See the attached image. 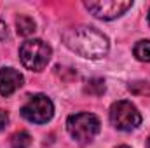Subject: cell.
<instances>
[{"label":"cell","mask_w":150,"mask_h":148,"mask_svg":"<svg viewBox=\"0 0 150 148\" xmlns=\"http://www.w3.org/2000/svg\"><path fill=\"white\" fill-rule=\"evenodd\" d=\"M63 42L68 49H72L79 56L89 58V59L103 58L108 51V38L101 32L87 26L70 28L63 35Z\"/></svg>","instance_id":"cell-1"},{"label":"cell","mask_w":150,"mask_h":148,"mask_svg":"<svg viewBox=\"0 0 150 148\" xmlns=\"http://www.w3.org/2000/svg\"><path fill=\"white\" fill-rule=\"evenodd\" d=\"M19 58L23 61V65L28 68V70H33V72H40L45 68V65L49 63L51 59V47L40 40H28L21 45L19 49Z\"/></svg>","instance_id":"cell-2"},{"label":"cell","mask_w":150,"mask_h":148,"mask_svg":"<svg viewBox=\"0 0 150 148\" xmlns=\"http://www.w3.org/2000/svg\"><path fill=\"white\" fill-rule=\"evenodd\" d=\"M67 129L74 140L87 143L100 132V120L93 113H75L68 117Z\"/></svg>","instance_id":"cell-3"},{"label":"cell","mask_w":150,"mask_h":148,"mask_svg":"<svg viewBox=\"0 0 150 148\" xmlns=\"http://www.w3.org/2000/svg\"><path fill=\"white\" fill-rule=\"evenodd\" d=\"M110 120L119 131H133L142 124V115L131 101H117L110 108Z\"/></svg>","instance_id":"cell-4"},{"label":"cell","mask_w":150,"mask_h":148,"mask_svg":"<svg viewBox=\"0 0 150 148\" xmlns=\"http://www.w3.org/2000/svg\"><path fill=\"white\" fill-rule=\"evenodd\" d=\"M52 113H54L52 101L44 94H37L30 98L28 103L21 108V115L26 120L35 122V124H45L47 120H51Z\"/></svg>","instance_id":"cell-5"},{"label":"cell","mask_w":150,"mask_h":148,"mask_svg":"<svg viewBox=\"0 0 150 148\" xmlns=\"http://www.w3.org/2000/svg\"><path fill=\"white\" fill-rule=\"evenodd\" d=\"M89 12H93L100 19H113L122 16L127 9H131L133 2L129 0H98V2H86L84 4Z\"/></svg>","instance_id":"cell-6"},{"label":"cell","mask_w":150,"mask_h":148,"mask_svg":"<svg viewBox=\"0 0 150 148\" xmlns=\"http://www.w3.org/2000/svg\"><path fill=\"white\" fill-rule=\"evenodd\" d=\"M23 85V75L14 68L0 70V96H11Z\"/></svg>","instance_id":"cell-7"},{"label":"cell","mask_w":150,"mask_h":148,"mask_svg":"<svg viewBox=\"0 0 150 148\" xmlns=\"http://www.w3.org/2000/svg\"><path fill=\"white\" fill-rule=\"evenodd\" d=\"M16 26H18V33L23 37H28L35 32V21L28 16H19L16 21Z\"/></svg>","instance_id":"cell-8"},{"label":"cell","mask_w":150,"mask_h":148,"mask_svg":"<svg viewBox=\"0 0 150 148\" xmlns=\"http://www.w3.org/2000/svg\"><path fill=\"white\" fill-rule=\"evenodd\" d=\"M32 145V138L28 132L25 131H19V132H14L11 136V147L12 148H28Z\"/></svg>","instance_id":"cell-9"},{"label":"cell","mask_w":150,"mask_h":148,"mask_svg":"<svg viewBox=\"0 0 150 148\" xmlns=\"http://www.w3.org/2000/svg\"><path fill=\"white\" fill-rule=\"evenodd\" d=\"M134 56L140 61L150 63V40H140L134 45Z\"/></svg>","instance_id":"cell-10"},{"label":"cell","mask_w":150,"mask_h":148,"mask_svg":"<svg viewBox=\"0 0 150 148\" xmlns=\"http://www.w3.org/2000/svg\"><path fill=\"white\" fill-rule=\"evenodd\" d=\"M84 91L87 94H91V96H101L105 92V82L101 78H91L87 82V85H86Z\"/></svg>","instance_id":"cell-11"},{"label":"cell","mask_w":150,"mask_h":148,"mask_svg":"<svg viewBox=\"0 0 150 148\" xmlns=\"http://www.w3.org/2000/svg\"><path fill=\"white\" fill-rule=\"evenodd\" d=\"M129 91L138 94V96H143V94H149L150 92V85L147 82H134V84L129 85Z\"/></svg>","instance_id":"cell-12"},{"label":"cell","mask_w":150,"mask_h":148,"mask_svg":"<svg viewBox=\"0 0 150 148\" xmlns=\"http://www.w3.org/2000/svg\"><path fill=\"white\" fill-rule=\"evenodd\" d=\"M9 124V115L5 110H0V131L5 129V125Z\"/></svg>","instance_id":"cell-13"},{"label":"cell","mask_w":150,"mask_h":148,"mask_svg":"<svg viewBox=\"0 0 150 148\" xmlns=\"http://www.w3.org/2000/svg\"><path fill=\"white\" fill-rule=\"evenodd\" d=\"M2 38H7V26H5V23L0 19V40Z\"/></svg>","instance_id":"cell-14"},{"label":"cell","mask_w":150,"mask_h":148,"mask_svg":"<svg viewBox=\"0 0 150 148\" xmlns=\"http://www.w3.org/2000/svg\"><path fill=\"white\" fill-rule=\"evenodd\" d=\"M147 147H149V148H150V138H149V141H147Z\"/></svg>","instance_id":"cell-15"},{"label":"cell","mask_w":150,"mask_h":148,"mask_svg":"<svg viewBox=\"0 0 150 148\" xmlns=\"http://www.w3.org/2000/svg\"><path fill=\"white\" fill-rule=\"evenodd\" d=\"M117 148H129V147H126V145H122V147H117Z\"/></svg>","instance_id":"cell-16"},{"label":"cell","mask_w":150,"mask_h":148,"mask_svg":"<svg viewBox=\"0 0 150 148\" xmlns=\"http://www.w3.org/2000/svg\"><path fill=\"white\" fill-rule=\"evenodd\" d=\"M149 23H150V11H149Z\"/></svg>","instance_id":"cell-17"}]
</instances>
